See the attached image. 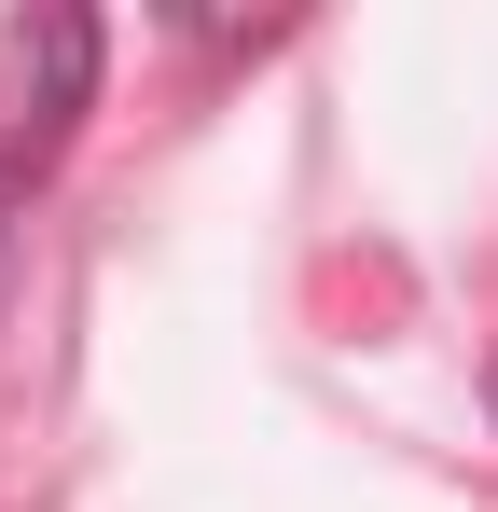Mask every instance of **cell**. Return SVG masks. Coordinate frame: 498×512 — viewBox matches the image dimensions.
<instances>
[{"label": "cell", "instance_id": "6da1fadb", "mask_svg": "<svg viewBox=\"0 0 498 512\" xmlns=\"http://www.w3.org/2000/svg\"><path fill=\"white\" fill-rule=\"evenodd\" d=\"M83 97H97V14H70V0L14 14L0 28V222L28 208V180L70 153Z\"/></svg>", "mask_w": 498, "mask_h": 512}]
</instances>
